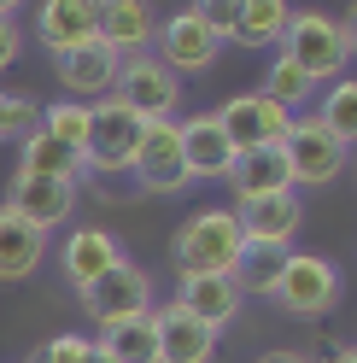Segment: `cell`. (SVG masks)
<instances>
[{
  "label": "cell",
  "instance_id": "6da1fadb",
  "mask_svg": "<svg viewBox=\"0 0 357 363\" xmlns=\"http://www.w3.org/2000/svg\"><path fill=\"white\" fill-rule=\"evenodd\" d=\"M170 252H176L182 276H234L240 252H246V235H240L234 211H193V217H182Z\"/></svg>",
  "mask_w": 357,
  "mask_h": 363
},
{
  "label": "cell",
  "instance_id": "7a4b0ae2",
  "mask_svg": "<svg viewBox=\"0 0 357 363\" xmlns=\"http://www.w3.org/2000/svg\"><path fill=\"white\" fill-rule=\"evenodd\" d=\"M276 48H281V59L293 65L310 88L346 77V59H351L346 53V35H340V18H328V12H293Z\"/></svg>",
  "mask_w": 357,
  "mask_h": 363
},
{
  "label": "cell",
  "instance_id": "3957f363",
  "mask_svg": "<svg viewBox=\"0 0 357 363\" xmlns=\"http://www.w3.org/2000/svg\"><path fill=\"white\" fill-rule=\"evenodd\" d=\"M141 135H147V123L129 106H118L106 94L94 106V123H88L82 170H94V176H129V170H135V152H141Z\"/></svg>",
  "mask_w": 357,
  "mask_h": 363
},
{
  "label": "cell",
  "instance_id": "277c9868",
  "mask_svg": "<svg viewBox=\"0 0 357 363\" xmlns=\"http://www.w3.org/2000/svg\"><path fill=\"white\" fill-rule=\"evenodd\" d=\"M111 100L129 106L141 123H159V118H170V111L182 106V77H176L170 65H159L152 53H129V59L118 65Z\"/></svg>",
  "mask_w": 357,
  "mask_h": 363
},
{
  "label": "cell",
  "instance_id": "5b68a950",
  "mask_svg": "<svg viewBox=\"0 0 357 363\" xmlns=\"http://www.w3.org/2000/svg\"><path fill=\"white\" fill-rule=\"evenodd\" d=\"M270 299L287 311V316H322L340 305V269H334L322 252H287V269Z\"/></svg>",
  "mask_w": 357,
  "mask_h": 363
},
{
  "label": "cell",
  "instance_id": "8992f818",
  "mask_svg": "<svg viewBox=\"0 0 357 363\" xmlns=\"http://www.w3.org/2000/svg\"><path fill=\"white\" fill-rule=\"evenodd\" d=\"M82 311L94 316L100 328H111V323H129V316H147L152 311V276L141 264H129V258H118L106 269V276L82 293Z\"/></svg>",
  "mask_w": 357,
  "mask_h": 363
},
{
  "label": "cell",
  "instance_id": "52a82bcc",
  "mask_svg": "<svg viewBox=\"0 0 357 363\" xmlns=\"http://www.w3.org/2000/svg\"><path fill=\"white\" fill-rule=\"evenodd\" d=\"M217 123L234 152H252V147H281L287 129H293V111H281L270 94H234L217 111Z\"/></svg>",
  "mask_w": 357,
  "mask_h": 363
},
{
  "label": "cell",
  "instance_id": "ba28073f",
  "mask_svg": "<svg viewBox=\"0 0 357 363\" xmlns=\"http://www.w3.org/2000/svg\"><path fill=\"white\" fill-rule=\"evenodd\" d=\"M281 152H287V170H293V188H328V182L346 170V147L334 141L317 118H299L287 129Z\"/></svg>",
  "mask_w": 357,
  "mask_h": 363
},
{
  "label": "cell",
  "instance_id": "9c48e42d",
  "mask_svg": "<svg viewBox=\"0 0 357 363\" xmlns=\"http://www.w3.org/2000/svg\"><path fill=\"white\" fill-rule=\"evenodd\" d=\"M6 211L24 217L30 229L53 235L59 223L76 211V182H71V176H24V170H18L12 188H6Z\"/></svg>",
  "mask_w": 357,
  "mask_h": 363
},
{
  "label": "cell",
  "instance_id": "30bf717a",
  "mask_svg": "<svg viewBox=\"0 0 357 363\" xmlns=\"http://www.w3.org/2000/svg\"><path fill=\"white\" fill-rule=\"evenodd\" d=\"M217 53H222V41L205 30V18H199L193 6L170 12L159 24V65H170L176 77H205L217 65Z\"/></svg>",
  "mask_w": 357,
  "mask_h": 363
},
{
  "label": "cell",
  "instance_id": "8fae6325",
  "mask_svg": "<svg viewBox=\"0 0 357 363\" xmlns=\"http://www.w3.org/2000/svg\"><path fill=\"white\" fill-rule=\"evenodd\" d=\"M129 176H135L147 194H182V188H188V164H182V129H176V118L147 123V135H141V152H135V170H129Z\"/></svg>",
  "mask_w": 357,
  "mask_h": 363
},
{
  "label": "cell",
  "instance_id": "7c38bea8",
  "mask_svg": "<svg viewBox=\"0 0 357 363\" xmlns=\"http://www.w3.org/2000/svg\"><path fill=\"white\" fill-rule=\"evenodd\" d=\"M234 223L240 235H246V246H293L299 223H305V206L299 194H264V199H240L234 206Z\"/></svg>",
  "mask_w": 357,
  "mask_h": 363
},
{
  "label": "cell",
  "instance_id": "4fadbf2b",
  "mask_svg": "<svg viewBox=\"0 0 357 363\" xmlns=\"http://www.w3.org/2000/svg\"><path fill=\"white\" fill-rule=\"evenodd\" d=\"M118 65H123V59L94 35V41H82V48L59 53V59H53V71H59L64 100H94V94L106 100V94H111V82H118Z\"/></svg>",
  "mask_w": 357,
  "mask_h": 363
},
{
  "label": "cell",
  "instance_id": "5bb4252c",
  "mask_svg": "<svg viewBox=\"0 0 357 363\" xmlns=\"http://www.w3.org/2000/svg\"><path fill=\"white\" fill-rule=\"evenodd\" d=\"M182 129V164H188V182H229L234 170V147L229 135H222L217 111H199V118L176 123Z\"/></svg>",
  "mask_w": 357,
  "mask_h": 363
},
{
  "label": "cell",
  "instance_id": "9a60e30c",
  "mask_svg": "<svg viewBox=\"0 0 357 363\" xmlns=\"http://www.w3.org/2000/svg\"><path fill=\"white\" fill-rule=\"evenodd\" d=\"M152 328H159V363H211L217 352V328H205L176 299L152 311Z\"/></svg>",
  "mask_w": 357,
  "mask_h": 363
},
{
  "label": "cell",
  "instance_id": "2e32d148",
  "mask_svg": "<svg viewBox=\"0 0 357 363\" xmlns=\"http://www.w3.org/2000/svg\"><path fill=\"white\" fill-rule=\"evenodd\" d=\"M94 30H100V0H41L35 6V35L53 59L94 41Z\"/></svg>",
  "mask_w": 357,
  "mask_h": 363
},
{
  "label": "cell",
  "instance_id": "e0dca14e",
  "mask_svg": "<svg viewBox=\"0 0 357 363\" xmlns=\"http://www.w3.org/2000/svg\"><path fill=\"white\" fill-rule=\"evenodd\" d=\"M100 41L118 59L129 53H152V41H159V18H152L147 0H100Z\"/></svg>",
  "mask_w": 357,
  "mask_h": 363
},
{
  "label": "cell",
  "instance_id": "ac0fdd59",
  "mask_svg": "<svg viewBox=\"0 0 357 363\" xmlns=\"http://www.w3.org/2000/svg\"><path fill=\"white\" fill-rule=\"evenodd\" d=\"M176 305L182 311H193L205 328H229L234 316H240V305H246V293L234 287V276H182V287H176Z\"/></svg>",
  "mask_w": 357,
  "mask_h": 363
},
{
  "label": "cell",
  "instance_id": "d6986e66",
  "mask_svg": "<svg viewBox=\"0 0 357 363\" xmlns=\"http://www.w3.org/2000/svg\"><path fill=\"white\" fill-rule=\"evenodd\" d=\"M118 258H123V246L111 240L106 229H76L71 240L59 246V276L71 281L76 293H88V287H94V281H100Z\"/></svg>",
  "mask_w": 357,
  "mask_h": 363
},
{
  "label": "cell",
  "instance_id": "ffe728a7",
  "mask_svg": "<svg viewBox=\"0 0 357 363\" xmlns=\"http://www.w3.org/2000/svg\"><path fill=\"white\" fill-rule=\"evenodd\" d=\"M234 199H264V194H287L293 188V170H287V152L281 147H252V152H234Z\"/></svg>",
  "mask_w": 357,
  "mask_h": 363
},
{
  "label": "cell",
  "instance_id": "44dd1931",
  "mask_svg": "<svg viewBox=\"0 0 357 363\" xmlns=\"http://www.w3.org/2000/svg\"><path fill=\"white\" fill-rule=\"evenodd\" d=\"M47 258V235L0 206V281H30Z\"/></svg>",
  "mask_w": 357,
  "mask_h": 363
},
{
  "label": "cell",
  "instance_id": "7402d4cb",
  "mask_svg": "<svg viewBox=\"0 0 357 363\" xmlns=\"http://www.w3.org/2000/svg\"><path fill=\"white\" fill-rule=\"evenodd\" d=\"M94 346H100L111 363H159V328H152V311H147V316H129V323L100 328Z\"/></svg>",
  "mask_w": 357,
  "mask_h": 363
},
{
  "label": "cell",
  "instance_id": "603a6c76",
  "mask_svg": "<svg viewBox=\"0 0 357 363\" xmlns=\"http://www.w3.org/2000/svg\"><path fill=\"white\" fill-rule=\"evenodd\" d=\"M287 18H293L287 0H240V12H234V41H240V48H276L281 30H287Z\"/></svg>",
  "mask_w": 357,
  "mask_h": 363
},
{
  "label": "cell",
  "instance_id": "cb8c5ba5",
  "mask_svg": "<svg viewBox=\"0 0 357 363\" xmlns=\"http://www.w3.org/2000/svg\"><path fill=\"white\" fill-rule=\"evenodd\" d=\"M18 170H24V176H71V182H76L82 158H76L71 147H59L47 129H30L24 141H18Z\"/></svg>",
  "mask_w": 357,
  "mask_h": 363
},
{
  "label": "cell",
  "instance_id": "d4e9b609",
  "mask_svg": "<svg viewBox=\"0 0 357 363\" xmlns=\"http://www.w3.org/2000/svg\"><path fill=\"white\" fill-rule=\"evenodd\" d=\"M281 269H287V246H246L240 264H234V287L246 293V299H270Z\"/></svg>",
  "mask_w": 357,
  "mask_h": 363
},
{
  "label": "cell",
  "instance_id": "484cf974",
  "mask_svg": "<svg viewBox=\"0 0 357 363\" xmlns=\"http://www.w3.org/2000/svg\"><path fill=\"white\" fill-rule=\"evenodd\" d=\"M317 123H322L340 147H357V77H334V82H328Z\"/></svg>",
  "mask_w": 357,
  "mask_h": 363
},
{
  "label": "cell",
  "instance_id": "4316f807",
  "mask_svg": "<svg viewBox=\"0 0 357 363\" xmlns=\"http://www.w3.org/2000/svg\"><path fill=\"white\" fill-rule=\"evenodd\" d=\"M88 123H94V106H82V100H53V106H41V123H35V129H47L59 147H71V152L82 158Z\"/></svg>",
  "mask_w": 357,
  "mask_h": 363
},
{
  "label": "cell",
  "instance_id": "83f0119b",
  "mask_svg": "<svg viewBox=\"0 0 357 363\" xmlns=\"http://www.w3.org/2000/svg\"><path fill=\"white\" fill-rule=\"evenodd\" d=\"M264 94H270L281 111H293V106H305V100H310V82H305L293 65L276 53V59H270V77H264Z\"/></svg>",
  "mask_w": 357,
  "mask_h": 363
},
{
  "label": "cell",
  "instance_id": "f1b7e54d",
  "mask_svg": "<svg viewBox=\"0 0 357 363\" xmlns=\"http://www.w3.org/2000/svg\"><path fill=\"white\" fill-rule=\"evenodd\" d=\"M35 123H41V100L6 94V88H0V141H24Z\"/></svg>",
  "mask_w": 357,
  "mask_h": 363
},
{
  "label": "cell",
  "instance_id": "f546056e",
  "mask_svg": "<svg viewBox=\"0 0 357 363\" xmlns=\"http://www.w3.org/2000/svg\"><path fill=\"white\" fill-rule=\"evenodd\" d=\"M88 352H94L88 334H53L47 346L35 352V363H88Z\"/></svg>",
  "mask_w": 357,
  "mask_h": 363
},
{
  "label": "cell",
  "instance_id": "4dcf8cb0",
  "mask_svg": "<svg viewBox=\"0 0 357 363\" xmlns=\"http://www.w3.org/2000/svg\"><path fill=\"white\" fill-rule=\"evenodd\" d=\"M193 12L205 18V30H211L217 41H234V12H240V0H199Z\"/></svg>",
  "mask_w": 357,
  "mask_h": 363
},
{
  "label": "cell",
  "instance_id": "1f68e13d",
  "mask_svg": "<svg viewBox=\"0 0 357 363\" xmlns=\"http://www.w3.org/2000/svg\"><path fill=\"white\" fill-rule=\"evenodd\" d=\"M18 48H24L18 24H12V18H0V71H12V65H18Z\"/></svg>",
  "mask_w": 357,
  "mask_h": 363
},
{
  "label": "cell",
  "instance_id": "d6a6232c",
  "mask_svg": "<svg viewBox=\"0 0 357 363\" xmlns=\"http://www.w3.org/2000/svg\"><path fill=\"white\" fill-rule=\"evenodd\" d=\"M340 35H346V53H357V0H351V12L340 18Z\"/></svg>",
  "mask_w": 357,
  "mask_h": 363
},
{
  "label": "cell",
  "instance_id": "836d02e7",
  "mask_svg": "<svg viewBox=\"0 0 357 363\" xmlns=\"http://www.w3.org/2000/svg\"><path fill=\"white\" fill-rule=\"evenodd\" d=\"M258 363H310V357H305V352H287V346H276V352H264Z\"/></svg>",
  "mask_w": 357,
  "mask_h": 363
},
{
  "label": "cell",
  "instance_id": "e575fe53",
  "mask_svg": "<svg viewBox=\"0 0 357 363\" xmlns=\"http://www.w3.org/2000/svg\"><path fill=\"white\" fill-rule=\"evenodd\" d=\"M334 363H357V346H346V352H334Z\"/></svg>",
  "mask_w": 357,
  "mask_h": 363
},
{
  "label": "cell",
  "instance_id": "d590c367",
  "mask_svg": "<svg viewBox=\"0 0 357 363\" xmlns=\"http://www.w3.org/2000/svg\"><path fill=\"white\" fill-rule=\"evenodd\" d=\"M18 6H24V0H0V18H12Z\"/></svg>",
  "mask_w": 357,
  "mask_h": 363
},
{
  "label": "cell",
  "instance_id": "8d00e7d4",
  "mask_svg": "<svg viewBox=\"0 0 357 363\" xmlns=\"http://www.w3.org/2000/svg\"><path fill=\"white\" fill-rule=\"evenodd\" d=\"M88 363H111V357H106V352H100V346H94V352H88Z\"/></svg>",
  "mask_w": 357,
  "mask_h": 363
}]
</instances>
